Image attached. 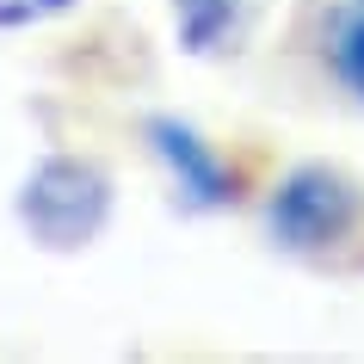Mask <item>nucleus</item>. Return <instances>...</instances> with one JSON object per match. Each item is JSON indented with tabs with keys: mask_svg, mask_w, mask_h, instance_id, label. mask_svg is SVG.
I'll return each instance as SVG.
<instances>
[{
	"mask_svg": "<svg viewBox=\"0 0 364 364\" xmlns=\"http://www.w3.org/2000/svg\"><path fill=\"white\" fill-rule=\"evenodd\" d=\"M266 247L321 278H364V173L340 161H290L259 198Z\"/></svg>",
	"mask_w": 364,
	"mask_h": 364,
	"instance_id": "1",
	"label": "nucleus"
},
{
	"mask_svg": "<svg viewBox=\"0 0 364 364\" xmlns=\"http://www.w3.org/2000/svg\"><path fill=\"white\" fill-rule=\"evenodd\" d=\"M117 216V179L99 154L43 149L13 192V223L43 253H87Z\"/></svg>",
	"mask_w": 364,
	"mask_h": 364,
	"instance_id": "2",
	"label": "nucleus"
},
{
	"mask_svg": "<svg viewBox=\"0 0 364 364\" xmlns=\"http://www.w3.org/2000/svg\"><path fill=\"white\" fill-rule=\"evenodd\" d=\"M290 50L333 105L364 112V0H303Z\"/></svg>",
	"mask_w": 364,
	"mask_h": 364,
	"instance_id": "3",
	"label": "nucleus"
},
{
	"mask_svg": "<svg viewBox=\"0 0 364 364\" xmlns=\"http://www.w3.org/2000/svg\"><path fill=\"white\" fill-rule=\"evenodd\" d=\"M142 142L161 161V173L173 179V192L186 210H229L241 198V179H235V161L216 149V136H204L192 117L179 112H149L142 117Z\"/></svg>",
	"mask_w": 364,
	"mask_h": 364,
	"instance_id": "4",
	"label": "nucleus"
},
{
	"mask_svg": "<svg viewBox=\"0 0 364 364\" xmlns=\"http://www.w3.org/2000/svg\"><path fill=\"white\" fill-rule=\"evenodd\" d=\"M266 0H167L173 13V43L192 62H229L253 43Z\"/></svg>",
	"mask_w": 364,
	"mask_h": 364,
	"instance_id": "5",
	"label": "nucleus"
},
{
	"mask_svg": "<svg viewBox=\"0 0 364 364\" xmlns=\"http://www.w3.org/2000/svg\"><path fill=\"white\" fill-rule=\"evenodd\" d=\"M80 13V0H0V31H31V25H56Z\"/></svg>",
	"mask_w": 364,
	"mask_h": 364,
	"instance_id": "6",
	"label": "nucleus"
}]
</instances>
